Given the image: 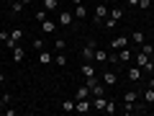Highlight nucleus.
Wrapping results in <instances>:
<instances>
[{
	"instance_id": "obj_25",
	"label": "nucleus",
	"mask_w": 154,
	"mask_h": 116,
	"mask_svg": "<svg viewBox=\"0 0 154 116\" xmlns=\"http://www.w3.org/2000/svg\"><path fill=\"white\" fill-rule=\"evenodd\" d=\"M67 49V41H64V39H57V41H54V52H64Z\"/></svg>"
},
{
	"instance_id": "obj_21",
	"label": "nucleus",
	"mask_w": 154,
	"mask_h": 116,
	"mask_svg": "<svg viewBox=\"0 0 154 116\" xmlns=\"http://www.w3.org/2000/svg\"><path fill=\"white\" fill-rule=\"evenodd\" d=\"M128 39H131V41H136V44H144V41H146V36H144V31H134V34H131Z\"/></svg>"
},
{
	"instance_id": "obj_19",
	"label": "nucleus",
	"mask_w": 154,
	"mask_h": 116,
	"mask_svg": "<svg viewBox=\"0 0 154 116\" xmlns=\"http://www.w3.org/2000/svg\"><path fill=\"white\" fill-rule=\"evenodd\" d=\"M141 98H144V103H146V106H152V103H154V88H146Z\"/></svg>"
},
{
	"instance_id": "obj_5",
	"label": "nucleus",
	"mask_w": 154,
	"mask_h": 116,
	"mask_svg": "<svg viewBox=\"0 0 154 116\" xmlns=\"http://www.w3.org/2000/svg\"><path fill=\"white\" fill-rule=\"evenodd\" d=\"M93 57H95V41H88V44L82 47V60L85 62H93Z\"/></svg>"
},
{
	"instance_id": "obj_36",
	"label": "nucleus",
	"mask_w": 154,
	"mask_h": 116,
	"mask_svg": "<svg viewBox=\"0 0 154 116\" xmlns=\"http://www.w3.org/2000/svg\"><path fill=\"white\" fill-rule=\"evenodd\" d=\"M21 3H23V5H31V3H33V0H21Z\"/></svg>"
},
{
	"instance_id": "obj_32",
	"label": "nucleus",
	"mask_w": 154,
	"mask_h": 116,
	"mask_svg": "<svg viewBox=\"0 0 154 116\" xmlns=\"http://www.w3.org/2000/svg\"><path fill=\"white\" fill-rule=\"evenodd\" d=\"M5 106H8V101H5V98H3V95H0V111L5 108Z\"/></svg>"
},
{
	"instance_id": "obj_12",
	"label": "nucleus",
	"mask_w": 154,
	"mask_h": 116,
	"mask_svg": "<svg viewBox=\"0 0 154 116\" xmlns=\"http://www.w3.org/2000/svg\"><path fill=\"white\" fill-rule=\"evenodd\" d=\"M80 72H82V77L98 75V70H95V65H93V62H82V67H80Z\"/></svg>"
},
{
	"instance_id": "obj_23",
	"label": "nucleus",
	"mask_w": 154,
	"mask_h": 116,
	"mask_svg": "<svg viewBox=\"0 0 154 116\" xmlns=\"http://www.w3.org/2000/svg\"><path fill=\"white\" fill-rule=\"evenodd\" d=\"M33 18H36V23H41V21H46V18H49V13H46L44 8H38V11H36V16H33Z\"/></svg>"
},
{
	"instance_id": "obj_26",
	"label": "nucleus",
	"mask_w": 154,
	"mask_h": 116,
	"mask_svg": "<svg viewBox=\"0 0 154 116\" xmlns=\"http://www.w3.org/2000/svg\"><path fill=\"white\" fill-rule=\"evenodd\" d=\"M116 111H118V106H116L113 101H108V103H105V108H103V114H116Z\"/></svg>"
},
{
	"instance_id": "obj_38",
	"label": "nucleus",
	"mask_w": 154,
	"mask_h": 116,
	"mask_svg": "<svg viewBox=\"0 0 154 116\" xmlns=\"http://www.w3.org/2000/svg\"><path fill=\"white\" fill-rule=\"evenodd\" d=\"M100 3H113V0H100Z\"/></svg>"
},
{
	"instance_id": "obj_28",
	"label": "nucleus",
	"mask_w": 154,
	"mask_h": 116,
	"mask_svg": "<svg viewBox=\"0 0 154 116\" xmlns=\"http://www.w3.org/2000/svg\"><path fill=\"white\" fill-rule=\"evenodd\" d=\"M11 11H13V16H16V13H21V11H23V3H21V0H13Z\"/></svg>"
},
{
	"instance_id": "obj_24",
	"label": "nucleus",
	"mask_w": 154,
	"mask_h": 116,
	"mask_svg": "<svg viewBox=\"0 0 154 116\" xmlns=\"http://www.w3.org/2000/svg\"><path fill=\"white\" fill-rule=\"evenodd\" d=\"M110 18L121 21V18H123V8H110Z\"/></svg>"
},
{
	"instance_id": "obj_30",
	"label": "nucleus",
	"mask_w": 154,
	"mask_h": 116,
	"mask_svg": "<svg viewBox=\"0 0 154 116\" xmlns=\"http://www.w3.org/2000/svg\"><path fill=\"white\" fill-rule=\"evenodd\" d=\"M0 41L8 47V41H11V31H0Z\"/></svg>"
},
{
	"instance_id": "obj_20",
	"label": "nucleus",
	"mask_w": 154,
	"mask_h": 116,
	"mask_svg": "<svg viewBox=\"0 0 154 116\" xmlns=\"http://www.w3.org/2000/svg\"><path fill=\"white\" fill-rule=\"evenodd\" d=\"M41 5H44L46 13H54L57 11V0H41Z\"/></svg>"
},
{
	"instance_id": "obj_6",
	"label": "nucleus",
	"mask_w": 154,
	"mask_h": 116,
	"mask_svg": "<svg viewBox=\"0 0 154 116\" xmlns=\"http://www.w3.org/2000/svg\"><path fill=\"white\" fill-rule=\"evenodd\" d=\"M116 83H118V75H116L113 70H105V72H103V85H108V88H113Z\"/></svg>"
},
{
	"instance_id": "obj_34",
	"label": "nucleus",
	"mask_w": 154,
	"mask_h": 116,
	"mask_svg": "<svg viewBox=\"0 0 154 116\" xmlns=\"http://www.w3.org/2000/svg\"><path fill=\"white\" fill-rule=\"evenodd\" d=\"M149 70H154V54H152V60H149Z\"/></svg>"
},
{
	"instance_id": "obj_3",
	"label": "nucleus",
	"mask_w": 154,
	"mask_h": 116,
	"mask_svg": "<svg viewBox=\"0 0 154 116\" xmlns=\"http://www.w3.org/2000/svg\"><path fill=\"white\" fill-rule=\"evenodd\" d=\"M75 18L77 21H85V18H88V5H82V3H80V0H75Z\"/></svg>"
},
{
	"instance_id": "obj_13",
	"label": "nucleus",
	"mask_w": 154,
	"mask_h": 116,
	"mask_svg": "<svg viewBox=\"0 0 154 116\" xmlns=\"http://www.w3.org/2000/svg\"><path fill=\"white\" fill-rule=\"evenodd\" d=\"M38 62H41V65H51V62H54V54H51L49 49H41L38 52Z\"/></svg>"
},
{
	"instance_id": "obj_16",
	"label": "nucleus",
	"mask_w": 154,
	"mask_h": 116,
	"mask_svg": "<svg viewBox=\"0 0 154 116\" xmlns=\"http://www.w3.org/2000/svg\"><path fill=\"white\" fill-rule=\"evenodd\" d=\"M123 101H126V103H136L139 101V90H126V93H123Z\"/></svg>"
},
{
	"instance_id": "obj_29",
	"label": "nucleus",
	"mask_w": 154,
	"mask_h": 116,
	"mask_svg": "<svg viewBox=\"0 0 154 116\" xmlns=\"http://www.w3.org/2000/svg\"><path fill=\"white\" fill-rule=\"evenodd\" d=\"M141 52H146V54L152 57V54H154V47L149 44V41H144V44H141Z\"/></svg>"
},
{
	"instance_id": "obj_11",
	"label": "nucleus",
	"mask_w": 154,
	"mask_h": 116,
	"mask_svg": "<svg viewBox=\"0 0 154 116\" xmlns=\"http://www.w3.org/2000/svg\"><path fill=\"white\" fill-rule=\"evenodd\" d=\"M149 60H152V57H149L146 52H139L136 54V65L141 67V70H149Z\"/></svg>"
},
{
	"instance_id": "obj_2",
	"label": "nucleus",
	"mask_w": 154,
	"mask_h": 116,
	"mask_svg": "<svg viewBox=\"0 0 154 116\" xmlns=\"http://www.w3.org/2000/svg\"><path fill=\"white\" fill-rule=\"evenodd\" d=\"M57 23H59L62 28H69L72 23H75V13H72V11H62L59 18H57Z\"/></svg>"
},
{
	"instance_id": "obj_8",
	"label": "nucleus",
	"mask_w": 154,
	"mask_h": 116,
	"mask_svg": "<svg viewBox=\"0 0 154 116\" xmlns=\"http://www.w3.org/2000/svg\"><path fill=\"white\" fill-rule=\"evenodd\" d=\"M128 41H131L128 36H116V39H110V47L118 52V49H123V47H128Z\"/></svg>"
},
{
	"instance_id": "obj_15",
	"label": "nucleus",
	"mask_w": 154,
	"mask_h": 116,
	"mask_svg": "<svg viewBox=\"0 0 154 116\" xmlns=\"http://www.w3.org/2000/svg\"><path fill=\"white\" fill-rule=\"evenodd\" d=\"M93 62H98V65L108 62V52H105V49H98V47H95V57H93Z\"/></svg>"
},
{
	"instance_id": "obj_31",
	"label": "nucleus",
	"mask_w": 154,
	"mask_h": 116,
	"mask_svg": "<svg viewBox=\"0 0 154 116\" xmlns=\"http://www.w3.org/2000/svg\"><path fill=\"white\" fill-rule=\"evenodd\" d=\"M136 8H141V11H149L152 8V0H139V5Z\"/></svg>"
},
{
	"instance_id": "obj_1",
	"label": "nucleus",
	"mask_w": 154,
	"mask_h": 116,
	"mask_svg": "<svg viewBox=\"0 0 154 116\" xmlns=\"http://www.w3.org/2000/svg\"><path fill=\"white\" fill-rule=\"evenodd\" d=\"M110 16V8H108V3H100V5H95V26H103V21Z\"/></svg>"
},
{
	"instance_id": "obj_9",
	"label": "nucleus",
	"mask_w": 154,
	"mask_h": 116,
	"mask_svg": "<svg viewBox=\"0 0 154 116\" xmlns=\"http://www.w3.org/2000/svg\"><path fill=\"white\" fill-rule=\"evenodd\" d=\"M141 77H144V70H141V67H128V80H131V83H139V80H141Z\"/></svg>"
},
{
	"instance_id": "obj_18",
	"label": "nucleus",
	"mask_w": 154,
	"mask_h": 116,
	"mask_svg": "<svg viewBox=\"0 0 154 116\" xmlns=\"http://www.w3.org/2000/svg\"><path fill=\"white\" fill-rule=\"evenodd\" d=\"M62 111H64V114H72V111H75V101L72 98H67V101H62V106H59Z\"/></svg>"
},
{
	"instance_id": "obj_14",
	"label": "nucleus",
	"mask_w": 154,
	"mask_h": 116,
	"mask_svg": "<svg viewBox=\"0 0 154 116\" xmlns=\"http://www.w3.org/2000/svg\"><path fill=\"white\" fill-rule=\"evenodd\" d=\"M116 54H118V62H121V65H123V62H131V57H134L128 47H123V49H118Z\"/></svg>"
},
{
	"instance_id": "obj_35",
	"label": "nucleus",
	"mask_w": 154,
	"mask_h": 116,
	"mask_svg": "<svg viewBox=\"0 0 154 116\" xmlns=\"http://www.w3.org/2000/svg\"><path fill=\"white\" fill-rule=\"evenodd\" d=\"M3 83H5V75H3V72H0V85H3Z\"/></svg>"
},
{
	"instance_id": "obj_37",
	"label": "nucleus",
	"mask_w": 154,
	"mask_h": 116,
	"mask_svg": "<svg viewBox=\"0 0 154 116\" xmlns=\"http://www.w3.org/2000/svg\"><path fill=\"white\" fill-rule=\"evenodd\" d=\"M149 88H154V80H149Z\"/></svg>"
},
{
	"instance_id": "obj_7",
	"label": "nucleus",
	"mask_w": 154,
	"mask_h": 116,
	"mask_svg": "<svg viewBox=\"0 0 154 116\" xmlns=\"http://www.w3.org/2000/svg\"><path fill=\"white\" fill-rule=\"evenodd\" d=\"M11 52H13V62H16V65H21V62L26 60V49H23L21 44H16V47L11 49Z\"/></svg>"
},
{
	"instance_id": "obj_27",
	"label": "nucleus",
	"mask_w": 154,
	"mask_h": 116,
	"mask_svg": "<svg viewBox=\"0 0 154 116\" xmlns=\"http://www.w3.org/2000/svg\"><path fill=\"white\" fill-rule=\"evenodd\" d=\"M41 49H46L44 39H33V52H41Z\"/></svg>"
},
{
	"instance_id": "obj_4",
	"label": "nucleus",
	"mask_w": 154,
	"mask_h": 116,
	"mask_svg": "<svg viewBox=\"0 0 154 116\" xmlns=\"http://www.w3.org/2000/svg\"><path fill=\"white\" fill-rule=\"evenodd\" d=\"M21 39H23V28H13V31H11V41H8V49H13V47H16V44H21Z\"/></svg>"
},
{
	"instance_id": "obj_17",
	"label": "nucleus",
	"mask_w": 154,
	"mask_h": 116,
	"mask_svg": "<svg viewBox=\"0 0 154 116\" xmlns=\"http://www.w3.org/2000/svg\"><path fill=\"white\" fill-rule=\"evenodd\" d=\"M90 95H93V93H90V88H88V85H82V88H77L75 101H80V98H90Z\"/></svg>"
},
{
	"instance_id": "obj_10",
	"label": "nucleus",
	"mask_w": 154,
	"mask_h": 116,
	"mask_svg": "<svg viewBox=\"0 0 154 116\" xmlns=\"http://www.w3.org/2000/svg\"><path fill=\"white\" fill-rule=\"evenodd\" d=\"M38 26H41V31H44V34H54V31H57V21H51V18L41 21Z\"/></svg>"
},
{
	"instance_id": "obj_22",
	"label": "nucleus",
	"mask_w": 154,
	"mask_h": 116,
	"mask_svg": "<svg viewBox=\"0 0 154 116\" xmlns=\"http://www.w3.org/2000/svg\"><path fill=\"white\" fill-rule=\"evenodd\" d=\"M54 62H57V67H67V57H64V52H57V54H54Z\"/></svg>"
},
{
	"instance_id": "obj_33",
	"label": "nucleus",
	"mask_w": 154,
	"mask_h": 116,
	"mask_svg": "<svg viewBox=\"0 0 154 116\" xmlns=\"http://www.w3.org/2000/svg\"><path fill=\"white\" fill-rule=\"evenodd\" d=\"M126 5H139V0H126Z\"/></svg>"
}]
</instances>
